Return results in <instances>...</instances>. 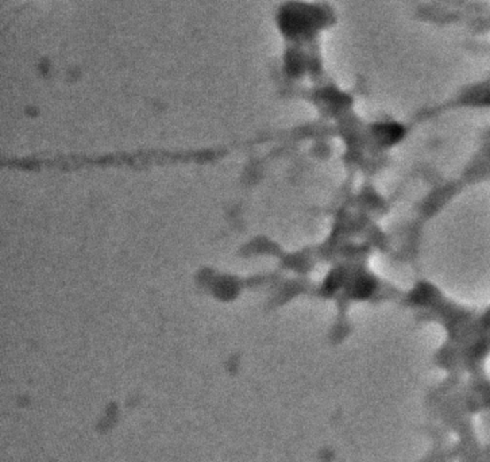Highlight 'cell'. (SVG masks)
I'll use <instances>...</instances> for the list:
<instances>
[]
</instances>
